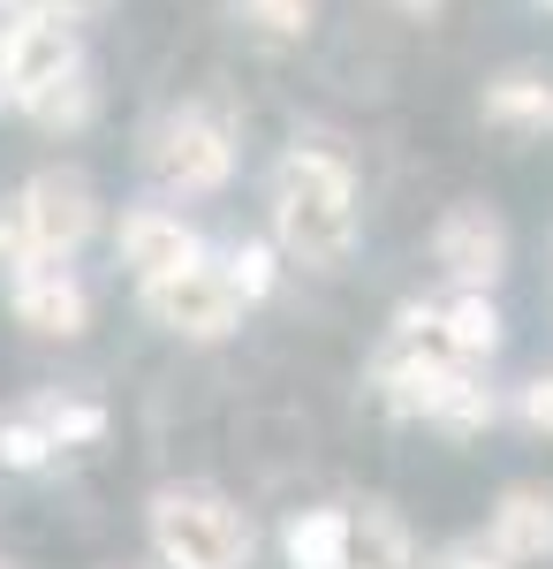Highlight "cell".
Segmentation results:
<instances>
[{"label":"cell","mask_w":553,"mask_h":569,"mask_svg":"<svg viewBox=\"0 0 553 569\" xmlns=\"http://www.w3.org/2000/svg\"><path fill=\"white\" fill-rule=\"evenodd\" d=\"M273 243L303 266H341L356 251V176L326 144H296L273 168Z\"/></svg>","instance_id":"1"},{"label":"cell","mask_w":553,"mask_h":569,"mask_svg":"<svg viewBox=\"0 0 553 569\" xmlns=\"http://www.w3.org/2000/svg\"><path fill=\"white\" fill-rule=\"evenodd\" d=\"M228 8H235V23L265 46H303L311 23H319V0H228Z\"/></svg>","instance_id":"16"},{"label":"cell","mask_w":553,"mask_h":569,"mask_svg":"<svg viewBox=\"0 0 553 569\" xmlns=\"http://www.w3.org/2000/svg\"><path fill=\"white\" fill-rule=\"evenodd\" d=\"M485 539L501 562H546L553 555V493L546 486H509L485 517Z\"/></svg>","instance_id":"10"},{"label":"cell","mask_w":553,"mask_h":569,"mask_svg":"<svg viewBox=\"0 0 553 569\" xmlns=\"http://www.w3.org/2000/svg\"><path fill=\"white\" fill-rule=\"evenodd\" d=\"M31 410H39V426L61 440V448H91V440L107 433V410L84 402V395H31Z\"/></svg>","instance_id":"18"},{"label":"cell","mask_w":553,"mask_h":569,"mask_svg":"<svg viewBox=\"0 0 553 569\" xmlns=\"http://www.w3.org/2000/svg\"><path fill=\"white\" fill-rule=\"evenodd\" d=\"M432 569H515V562H501V555H493V539H463V547H448Z\"/></svg>","instance_id":"22"},{"label":"cell","mask_w":553,"mask_h":569,"mask_svg":"<svg viewBox=\"0 0 553 569\" xmlns=\"http://www.w3.org/2000/svg\"><path fill=\"white\" fill-rule=\"evenodd\" d=\"M0 569H8V562H0Z\"/></svg>","instance_id":"28"},{"label":"cell","mask_w":553,"mask_h":569,"mask_svg":"<svg viewBox=\"0 0 553 569\" xmlns=\"http://www.w3.org/2000/svg\"><path fill=\"white\" fill-rule=\"evenodd\" d=\"M8 305H16V327H31L39 342H77L91 327V289L69 273V259H39L8 281Z\"/></svg>","instance_id":"6"},{"label":"cell","mask_w":553,"mask_h":569,"mask_svg":"<svg viewBox=\"0 0 553 569\" xmlns=\"http://www.w3.org/2000/svg\"><path fill=\"white\" fill-rule=\"evenodd\" d=\"M16 107V77H8V53H0V114Z\"/></svg>","instance_id":"26"},{"label":"cell","mask_w":553,"mask_h":569,"mask_svg":"<svg viewBox=\"0 0 553 569\" xmlns=\"http://www.w3.org/2000/svg\"><path fill=\"white\" fill-rule=\"evenodd\" d=\"M485 122L501 130H553V84L531 77V69H509L485 84Z\"/></svg>","instance_id":"13"},{"label":"cell","mask_w":553,"mask_h":569,"mask_svg":"<svg viewBox=\"0 0 553 569\" xmlns=\"http://www.w3.org/2000/svg\"><path fill=\"white\" fill-rule=\"evenodd\" d=\"M515 426H523V433H553V372H539V380L515 388Z\"/></svg>","instance_id":"21"},{"label":"cell","mask_w":553,"mask_h":569,"mask_svg":"<svg viewBox=\"0 0 553 569\" xmlns=\"http://www.w3.org/2000/svg\"><path fill=\"white\" fill-rule=\"evenodd\" d=\"M46 8H61V16H69V23H99V16H107V8H114V0H46Z\"/></svg>","instance_id":"24"},{"label":"cell","mask_w":553,"mask_h":569,"mask_svg":"<svg viewBox=\"0 0 553 569\" xmlns=\"http://www.w3.org/2000/svg\"><path fill=\"white\" fill-rule=\"evenodd\" d=\"M23 266H39V236H31V213H23V198H0V273L16 281Z\"/></svg>","instance_id":"20"},{"label":"cell","mask_w":553,"mask_h":569,"mask_svg":"<svg viewBox=\"0 0 553 569\" xmlns=\"http://www.w3.org/2000/svg\"><path fill=\"white\" fill-rule=\"evenodd\" d=\"M281 555H289V569H349V555H356V517L349 509H296L281 525Z\"/></svg>","instance_id":"11"},{"label":"cell","mask_w":553,"mask_h":569,"mask_svg":"<svg viewBox=\"0 0 553 569\" xmlns=\"http://www.w3.org/2000/svg\"><path fill=\"white\" fill-rule=\"evenodd\" d=\"M144 168L168 198H213L235 176V130L205 107H174L144 137Z\"/></svg>","instance_id":"3"},{"label":"cell","mask_w":553,"mask_h":569,"mask_svg":"<svg viewBox=\"0 0 553 569\" xmlns=\"http://www.w3.org/2000/svg\"><path fill=\"white\" fill-rule=\"evenodd\" d=\"M137 305H144L152 327H168L182 342H228V335L243 327V297H235V281H228L213 259L182 266L168 281H137Z\"/></svg>","instance_id":"4"},{"label":"cell","mask_w":553,"mask_h":569,"mask_svg":"<svg viewBox=\"0 0 553 569\" xmlns=\"http://www.w3.org/2000/svg\"><path fill=\"white\" fill-rule=\"evenodd\" d=\"M386 8H402V16H418V23H425V16H440L448 0H386Z\"/></svg>","instance_id":"25"},{"label":"cell","mask_w":553,"mask_h":569,"mask_svg":"<svg viewBox=\"0 0 553 569\" xmlns=\"http://www.w3.org/2000/svg\"><path fill=\"white\" fill-rule=\"evenodd\" d=\"M114 259H122L137 281H168L182 266H205V236L182 213H168V206H129L122 228H114Z\"/></svg>","instance_id":"8"},{"label":"cell","mask_w":553,"mask_h":569,"mask_svg":"<svg viewBox=\"0 0 553 569\" xmlns=\"http://www.w3.org/2000/svg\"><path fill=\"white\" fill-rule=\"evenodd\" d=\"M144 539H152L160 569H251L258 547L251 517L213 486H160L144 509Z\"/></svg>","instance_id":"2"},{"label":"cell","mask_w":553,"mask_h":569,"mask_svg":"<svg viewBox=\"0 0 553 569\" xmlns=\"http://www.w3.org/2000/svg\"><path fill=\"white\" fill-rule=\"evenodd\" d=\"M440 327H448V342L470 357V365H485V357L501 350V311L485 289H455L448 305H440Z\"/></svg>","instance_id":"15"},{"label":"cell","mask_w":553,"mask_h":569,"mask_svg":"<svg viewBox=\"0 0 553 569\" xmlns=\"http://www.w3.org/2000/svg\"><path fill=\"white\" fill-rule=\"evenodd\" d=\"M16 114H31V130H46V137H77V130L99 122V77H91V69H69L61 84H46L39 99H23Z\"/></svg>","instance_id":"12"},{"label":"cell","mask_w":553,"mask_h":569,"mask_svg":"<svg viewBox=\"0 0 553 569\" xmlns=\"http://www.w3.org/2000/svg\"><path fill=\"white\" fill-rule=\"evenodd\" d=\"M31 16H39V0H0V46L16 39V31H23Z\"/></svg>","instance_id":"23"},{"label":"cell","mask_w":553,"mask_h":569,"mask_svg":"<svg viewBox=\"0 0 553 569\" xmlns=\"http://www.w3.org/2000/svg\"><path fill=\"white\" fill-rule=\"evenodd\" d=\"M220 273L235 281V297H243V305H265V297H273V273H281V266H273V243H235V251L220 259Z\"/></svg>","instance_id":"19"},{"label":"cell","mask_w":553,"mask_h":569,"mask_svg":"<svg viewBox=\"0 0 553 569\" xmlns=\"http://www.w3.org/2000/svg\"><path fill=\"white\" fill-rule=\"evenodd\" d=\"M349 569H425V555H418V539H410V525L394 509H364L356 517V555H349Z\"/></svg>","instance_id":"14"},{"label":"cell","mask_w":553,"mask_h":569,"mask_svg":"<svg viewBox=\"0 0 553 569\" xmlns=\"http://www.w3.org/2000/svg\"><path fill=\"white\" fill-rule=\"evenodd\" d=\"M546 8H553V0H546Z\"/></svg>","instance_id":"27"},{"label":"cell","mask_w":553,"mask_h":569,"mask_svg":"<svg viewBox=\"0 0 553 569\" xmlns=\"http://www.w3.org/2000/svg\"><path fill=\"white\" fill-rule=\"evenodd\" d=\"M16 198H23V213H31L39 259H77L91 243V228H99V190H91L84 168H39Z\"/></svg>","instance_id":"5"},{"label":"cell","mask_w":553,"mask_h":569,"mask_svg":"<svg viewBox=\"0 0 553 569\" xmlns=\"http://www.w3.org/2000/svg\"><path fill=\"white\" fill-rule=\"evenodd\" d=\"M53 456H61V440L39 426V410H31V402L0 418V471H23V479H31V471H46Z\"/></svg>","instance_id":"17"},{"label":"cell","mask_w":553,"mask_h":569,"mask_svg":"<svg viewBox=\"0 0 553 569\" xmlns=\"http://www.w3.org/2000/svg\"><path fill=\"white\" fill-rule=\"evenodd\" d=\"M432 259L455 289H493L509 273V228H501L493 206H455L432 228Z\"/></svg>","instance_id":"7"},{"label":"cell","mask_w":553,"mask_h":569,"mask_svg":"<svg viewBox=\"0 0 553 569\" xmlns=\"http://www.w3.org/2000/svg\"><path fill=\"white\" fill-rule=\"evenodd\" d=\"M77 31H84V23H69L61 8H46V0H39V16L0 46V53H8V77H16V107L39 99L46 84H61L69 69H84V39H77Z\"/></svg>","instance_id":"9"}]
</instances>
